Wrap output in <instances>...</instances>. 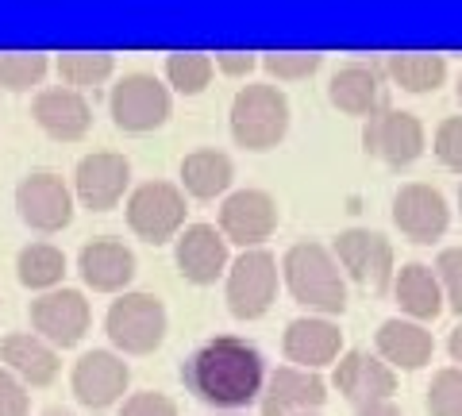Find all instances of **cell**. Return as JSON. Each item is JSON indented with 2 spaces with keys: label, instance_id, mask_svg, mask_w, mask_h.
<instances>
[{
  "label": "cell",
  "instance_id": "6da1fadb",
  "mask_svg": "<svg viewBox=\"0 0 462 416\" xmlns=\"http://www.w3.org/2000/svg\"><path fill=\"white\" fill-rule=\"evenodd\" d=\"M181 378L212 409H247L266 390V358L239 336H212L185 358Z\"/></svg>",
  "mask_w": 462,
  "mask_h": 416
},
{
  "label": "cell",
  "instance_id": "7a4b0ae2",
  "mask_svg": "<svg viewBox=\"0 0 462 416\" xmlns=\"http://www.w3.org/2000/svg\"><path fill=\"white\" fill-rule=\"evenodd\" d=\"M282 278L297 305L320 312V317H339L346 309L343 270L324 243H293L282 258Z\"/></svg>",
  "mask_w": 462,
  "mask_h": 416
},
{
  "label": "cell",
  "instance_id": "3957f363",
  "mask_svg": "<svg viewBox=\"0 0 462 416\" xmlns=\"http://www.w3.org/2000/svg\"><path fill=\"white\" fill-rule=\"evenodd\" d=\"M289 116H293V108L278 85H243L231 100V139L247 151H270L285 139Z\"/></svg>",
  "mask_w": 462,
  "mask_h": 416
},
{
  "label": "cell",
  "instance_id": "277c9868",
  "mask_svg": "<svg viewBox=\"0 0 462 416\" xmlns=\"http://www.w3.org/2000/svg\"><path fill=\"white\" fill-rule=\"evenodd\" d=\"M166 305L158 300L154 293H124L108 305V317H105V332L112 339L116 351L124 355H151L162 347L166 339Z\"/></svg>",
  "mask_w": 462,
  "mask_h": 416
},
{
  "label": "cell",
  "instance_id": "5b68a950",
  "mask_svg": "<svg viewBox=\"0 0 462 416\" xmlns=\"http://www.w3.org/2000/svg\"><path fill=\"white\" fill-rule=\"evenodd\" d=\"M227 312L236 320H258L266 317L273 297H278V258L266 247L258 251H243L236 263L227 266Z\"/></svg>",
  "mask_w": 462,
  "mask_h": 416
},
{
  "label": "cell",
  "instance_id": "8992f818",
  "mask_svg": "<svg viewBox=\"0 0 462 416\" xmlns=\"http://www.w3.org/2000/svg\"><path fill=\"white\" fill-rule=\"evenodd\" d=\"M185 193L173 181H143L127 197V227L147 243H170L185 232Z\"/></svg>",
  "mask_w": 462,
  "mask_h": 416
},
{
  "label": "cell",
  "instance_id": "52a82bcc",
  "mask_svg": "<svg viewBox=\"0 0 462 416\" xmlns=\"http://www.w3.org/2000/svg\"><path fill=\"white\" fill-rule=\"evenodd\" d=\"M108 108H112V124L120 132L143 135L170 120L173 100H170V89L154 74H127L124 81L112 85Z\"/></svg>",
  "mask_w": 462,
  "mask_h": 416
},
{
  "label": "cell",
  "instance_id": "ba28073f",
  "mask_svg": "<svg viewBox=\"0 0 462 416\" xmlns=\"http://www.w3.org/2000/svg\"><path fill=\"white\" fill-rule=\"evenodd\" d=\"M331 254H336V263L370 293L389 290L397 278L393 243H389L382 232H370V227H346V232H339Z\"/></svg>",
  "mask_w": 462,
  "mask_h": 416
},
{
  "label": "cell",
  "instance_id": "9c48e42d",
  "mask_svg": "<svg viewBox=\"0 0 462 416\" xmlns=\"http://www.w3.org/2000/svg\"><path fill=\"white\" fill-rule=\"evenodd\" d=\"M363 147L385 166H412L428 147V132L420 116L401 108H378L363 127Z\"/></svg>",
  "mask_w": 462,
  "mask_h": 416
},
{
  "label": "cell",
  "instance_id": "30bf717a",
  "mask_svg": "<svg viewBox=\"0 0 462 416\" xmlns=\"http://www.w3.org/2000/svg\"><path fill=\"white\" fill-rule=\"evenodd\" d=\"M93 324V312H89V300H85L81 290H51L32 300V328L39 339H47L54 351H66L74 343L85 339Z\"/></svg>",
  "mask_w": 462,
  "mask_h": 416
},
{
  "label": "cell",
  "instance_id": "8fae6325",
  "mask_svg": "<svg viewBox=\"0 0 462 416\" xmlns=\"http://www.w3.org/2000/svg\"><path fill=\"white\" fill-rule=\"evenodd\" d=\"M16 212L27 227L51 236V232H62L74 220V190L51 174V170H39V174H27L16 185Z\"/></svg>",
  "mask_w": 462,
  "mask_h": 416
},
{
  "label": "cell",
  "instance_id": "7c38bea8",
  "mask_svg": "<svg viewBox=\"0 0 462 416\" xmlns=\"http://www.w3.org/2000/svg\"><path fill=\"white\" fill-rule=\"evenodd\" d=\"M278 232V200L266 190H236L220 205V236L239 243L243 251H258Z\"/></svg>",
  "mask_w": 462,
  "mask_h": 416
},
{
  "label": "cell",
  "instance_id": "4fadbf2b",
  "mask_svg": "<svg viewBox=\"0 0 462 416\" xmlns=\"http://www.w3.org/2000/svg\"><path fill=\"white\" fill-rule=\"evenodd\" d=\"M69 385H74V397L85 409L100 412V409H112L116 401H124L127 385H132V366L116 351H85L74 363Z\"/></svg>",
  "mask_w": 462,
  "mask_h": 416
},
{
  "label": "cell",
  "instance_id": "5bb4252c",
  "mask_svg": "<svg viewBox=\"0 0 462 416\" xmlns=\"http://www.w3.org/2000/svg\"><path fill=\"white\" fill-rule=\"evenodd\" d=\"M393 224L401 227L404 239L412 243H436L451 227V205L436 185L409 181L393 197Z\"/></svg>",
  "mask_w": 462,
  "mask_h": 416
},
{
  "label": "cell",
  "instance_id": "9a60e30c",
  "mask_svg": "<svg viewBox=\"0 0 462 416\" xmlns=\"http://www.w3.org/2000/svg\"><path fill=\"white\" fill-rule=\"evenodd\" d=\"M132 185V162L116 151H93L85 154L74 170V193L85 208L108 212L120 205V197Z\"/></svg>",
  "mask_w": 462,
  "mask_h": 416
},
{
  "label": "cell",
  "instance_id": "2e32d148",
  "mask_svg": "<svg viewBox=\"0 0 462 416\" xmlns=\"http://www.w3.org/2000/svg\"><path fill=\"white\" fill-rule=\"evenodd\" d=\"M336 390L351 401V405H378V401H393L397 393V370L385 363L382 355L370 351H346L336 363Z\"/></svg>",
  "mask_w": 462,
  "mask_h": 416
},
{
  "label": "cell",
  "instance_id": "e0dca14e",
  "mask_svg": "<svg viewBox=\"0 0 462 416\" xmlns=\"http://www.w3.org/2000/svg\"><path fill=\"white\" fill-rule=\"evenodd\" d=\"M328 401V382L316 370L300 366H278L266 374V390L258 397L263 416H305L316 412Z\"/></svg>",
  "mask_w": 462,
  "mask_h": 416
},
{
  "label": "cell",
  "instance_id": "ac0fdd59",
  "mask_svg": "<svg viewBox=\"0 0 462 416\" xmlns=\"http://www.w3.org/2000/svg\"><path fill=\"white\" fill-rule=\"evenodd\" d=\"M173 263H178L185 282H193V285H216V278H224L227 266H231L227 239L220 236V227H212V224H189L178 236Z\"/></svg>",
  "mask_w": 462,
  "mask_h": 416
},
{
  "label": "cell",
  "instance_id": "d6986e66",
  "mask_svg": "<svg viewBox=\"0 0 462 416\" xmlns=\"http://www.w3.org/2000/svg\"><path fill=\"white\" fill-rule=\"evenodd\" d=\"M78 274L97 293H120L135 278V251L120 239H93L78 251Z\"/></svg>",
  "mask_w": 462,
  "mask_h": 416
},
{
  "label": "cell",
  "instance_id": "ffe728a7",
  "mask_svg": "<svg viewBox=\"0 0 462 416\" xmlns=\"http://www.w3.org/2000/svg\"><path fill=\"white\" fill-rule=\"evenodd\" d=\"M282 351H285L289 363L300 366V370H320V366L339 358L343 332H339V324H331L328 317H297L285 328Z\"/></svg>",
  "mask_w": 462,
  "mask_h": 416
},
{
  "label": "cell",
  "instance_id": "44dd1931",
  "mask_svg": "<svg viewBox=\"0 0 462 416\" xmlns=\"http://www.w3.org/2000/svg\"><path fill=\"white\" fill-rule=\"evenodd\" d=\"M32 116H35V124H39L51 139L78 143V139L89 135V127H93V105L85 100V93L58 85V89H42V93L35 97Z\"/></svg>",
  "mask_w": 462,
  "mask_h": 416
},
{
  "label": "cell",
  "instance_id": "7402d4cb",
  "mask_svg": "<svg viewBox=\"0 0 462 416\" xmlns=\"http://www.w3.org/2000/svg\"><path fill=\"white\" fill-rule=\"evenodd\" d=\"M0 363L8 374H16L23 385H51L58 378V351L35 332H12L0 339Z\"/></svg>",
  "mask_w": 462,
  "mask_h": 416
},
{
  "label": "cell",
  "instance_id": "603a6c76",
  "mask_svg": "<svg viewBox=\"0 0 462 416\" xmlns=\"http://www.w3.org/2000/svg\"><path fill=\"white\" fill-rule=\"evenodd\" d=\"M374 343H378V355L393 370H420L431 363V351H436V339H431L428 328L416 320H404V317L382 320Z\"/></svg>",
  "mask_w": 462,
  "mask_h": 416
},
{
  "label": "cell",
  "instance_id": "cb8c5ba5",
  "mask_svg": "<svg viewBox=\"0 0 462 416\" xmlns=\"http://www.w3.org/2000/svg\"><path fill=\"white\" fill-rule=\"evenodd\" d=\"M328 100L346 116H374L382 108V66L351 62L328 85Z\"/></svg>",
  "mask_w": 462,
  "mask_h": 416
},
{
  "label": "cell",
  "instance_id": "d4e9b609",
  "mask_svg": "<svg viewBox=\"0 0 462 416\" xmlns=\"http://www.w3.org/2000/svg\"><path fill=\"white\" fill-rule=\"evenodd\" d=\"M393 297H397V305H401V312H404V320H416V324L436 320L439 312L447 309L436 270L424 266V263H409V266L397 270V278H393Z\"/></svg>",
  "mask_w": 462,
  "mask_h": 416
},
{
  "label": "cell",
  "instance_id": "484cf974",
  "mask_svg": "<svg viewBox=\"0 0 462 416\" xmlns=\"http://www.w3.org/2000/svg\"><path fill=\"white\" fill-rule=\"evenodd\" d=\"M236 178V162L216 147H200L181 159V193H189L197 200H212L231 190Z\"/></svg>",
  "mask_w": 462,
  "mask_h": 416
},
{
  "label": "cell",
  "instance_id": "4316f807",
  "mask_svg": "<svg viewBox=\"0 0 462 416\" xmlns=\"http://www.w3.org/2000/svg\"><path fill=\"white\" fill-rule=\"evenodd\" d=\"M385 74L404 93H436L447 81V59L443 54H389Z\"/></svg>",
  "mask_w": 462,
  "mask_h": 416
},
{
  "label": "cell",
  "instance_id": "83f0119b",
  "mask_svg": "<svg viewBox=\"0 0 462 416\" xmlns=\"http://www.w3.org/2000/svg\"><path fill=\"white\" fill-rule=\"evenodd\" d=\"M16 278L27 290H42L51 293L62 285L66 278V254L54 247V243H27L16 254Z\"/></svg>",
  "mask_w": 462,
  "mask_h": 416
},
{
  "label": "cell",
  "instance_id": "f1b7e54d",
  "mask_svg": "<svg viewBox=\"0 0 462 416\" xmlns=\"http://www.w3.org/2000/svg\"><path fill=\"white\" fill-rule=\"evenodd\" d=\"M58 66V78L66 81V89H97L116 74V59L112 54H62L54 62Z\"/></svg>",
  "mask_w": 462,
  "mask_h": 416
},
{
  "label": "cell",
  "instance_id": "f546056e",
  "mask_svg": "<svg viewBox=\"0 0 462 416\" xmlns=\"http://www.w3.org/2000/svg\"><path fill=\"white\" fill-rule=\"evenodd\" d=\"M212 74H216V62L208 54H170L166 59V81L185 97L205 93Z\"/></svg>",
  "mask_w": 462,
  "mask_h": 416
},
{
  "label": "cell",
  "instance_id": "4dcf8cb0",
  "mask_svg": "<svg viewBox=\"0 0 462 416\" xmlns=\"http://www.w3.org/2000/svg\"><path fill=\"white\" fill-rule=\"evenodd\" d=\"M51 69L47 54H0V85L8 93H23L32 85H42Z\"/></svg>",
  "mask_w": 462,
  "mask_h": 416
},
{
  "label": "cell",
  "instance_id": "1f68e13d",
  "mask_svg": "<svg viewBox=\"0 0 462 416\" xmlns=\"http://www.w3.org/2000/svg\"><path fill=\"white\" fill-rule=\"evenodd\" d=\"M428 416H462V366H443L428 385Z\"/></svg>",
  "mask_w": 462,
  "mask_h": 416
},
{
  "label": "cell",
  "instance_id": "d6a6232c",
  "mask_svg": "<svg viewBox=\"0 0 462 416\" xmlns=\"http://www.w3.org/2000/svg\"><path fill=\"white\" fill-rule=\"evenodd\" d=\"M436 278H439L443 300L462 317V247H447L436 258Z\"/></svg>",
  "mask_w": 462,
  "mask_h": 416
},
{
  "label": "cell",
  "instance_id": "836d02e7",
  "mask_svg": "<svg viewBox=\"0 0 462 416\" xmlns=\"http://www.w3.org/2000/svg\"><path fill=\"white\" fill-rule=\"evenodd\" d=\"M320 54H266L263 69L278 81H300V78H312L320 69Z\"/></svg>",
  "mask_w": 462,
  "mask_h": 416
},
{
  "label": "cell",
  "instance_id": "e575fe53",
  "mask_svg": "<svg viewBox=\"0 0 462 416\" xmlns=\"http://www.w3.org/2000/svg\"><path fill=\"white\" fill-rule=\"evenodd\" d=\"M436 159L455 170V174H462V116H447L439 127H436Z\"/></svg>",
  "mask_w": 462,
  "mask_h": 416
},
{
  "label": "cell",
  "instance_id": "d590c367",
  "mask_svg": "<svg viewBox=\"0 0 462 416\" xmlns=\"http://www.w3.org/2000/svg\"><path fill=\"white\" fill-rule=\"evenodd\" d=\"M116 416H178V401L158 393V390H143L124 401V409Z\"/></svg>",
  "mask_w": 462,
  "mask_h": 416
},
{
  "label": "cell",
  "instance_id": "8d00e7d4",
  "mask_svg": "<svg viewBox=\"0 0 462 416\" xmlns=\"http://www.w3.org/2000/svg\"><path fill=\"white\" fill-rule=\"evenodd\" d=\"M32 412V397H27V385L8 374L5 366H0V416H27Z\"/></svg>",
  "mask_w": 462,
  "mask_h": 416
},
{
  "label": "cell",
  "instance_id": "74e56055",
  "mask_svg": "<svg viewBox=\"0 0 462 416\" xmlns=\"http://www.w3.org/2000/svg\"><path fill=\"white\" fill-rule=\"evenodd\" d=\"M212 62H216V69H220L224 78H247L251 69L258 66L254 54H216Z\"/></svg>",
  "mask_w": 462,
  "mask_h": 416
},
{
  "label": "cell",
  "instance_id": "f35d334b",
  "mask_svg": "<svg viewBox=\"0 0 462 416\" xmlns=\"http://www.w3.org/2000/svg\"><path fill=\"white\" fill-rule=\"evenodd\" d=\"M355 416H404L393 401H378V405H358Z\"/></svg>",
  "mask_w": 462,
  "mask_h": 416
},
{
  "label": "cell",
  "instance_id": "ab89813d",
  "mask_svg": "<svg viewBox=\"0 0 462 416\" xmlns=\"http://www.w3.org/2000/svg\"><path fill=\"white\" fill-rule=\"evenodd\" d=\"M447 351H451V358H455V363L462 366V324H458L455 332H451V339H447Z\"/></svg>",
  "mask_w": 462,
  "mask_h": 416
},
{
  "label": "cell",
  "instance_id": "60d3db41",
  "mask_svg": "<svg viewBox=\"0 0 462 416\" xmlns=\"http://www.w3.org/2000/svg\"><path fill=\"white\" fill-rule=\"evenodd\" d=\"M458 105H462V78H458Z\"/></svg>",
  "mask_w": 462,
  "mask_h": 416
},
{
  "label": "cell",
  "instance_id": "b9f144b4",
  "mask_svg": "<svg viewBox=\"0 0 462 416\" xmlns=\"http://www.w3.org/2000/svg\"><path fill=\"white\" fill-rule=\"evenodd\" d=\"M458 208H462V185H458Z\"/></svg>",
  "mask_w": 462,
  "mask_h": 416
},
{
  "label": "cell",
  "instance_id": "7bdbcfd3",
  "mask_svg": "<svg viewBox=\"0 0 462 416\" xmlns=\"http://www.w3.org/2000/svg\"><path fill=\"white\" fill-rule=\"evenodd\" d=\"M47 416H69V412H47Z\"/></svg>",
  "mask_w": 462,
  "mask_h": 416
},
{
  "label": "cell",
  "instance_id": "ee69618b",
  "mask_svg": "<svg viewBox=\"0 0 462 416\" xmlns=\"http://www.w3.org/2000/svg\"><path fill=\"white\" fill-rule=\"evenodd\" d=\"M305 416H316V412H305Z\"/></svg>",
  "mask_w": 462,
  "mask_h": 416
}]
</instances>
